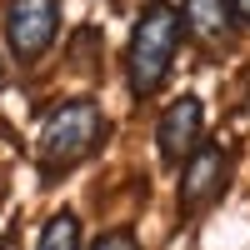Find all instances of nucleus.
<instances>
[{
	"label": "nucleus",
	"instance_id": "obj_1",
	"mask_svg": "<svg viewBox=\"0 0 250 250\" xmlns=\"http://www.w3.org/2000/svg\"><path fill=\"white\" fill-rule=\"evenodd\" d=\"M105 140V110H100L95 95H70L60 100V105L45 115V125H40V180H60L70 175L80 160L95 155V145Z\"/></svg>",
	"mask_w": 250,
	"mask_h": 250
},
{
	"label": "nucleus",
	"instance_id": "obj_2",
	"mask_svg": "<svg viewBox=\"0 0 250 250\" xmlns=\"http://www.w3.org/2000/svg\"><path fill=\"white\" fill-rule=\"evenodd\" d=\"M180 10L155 0V5H145V15L135 20L130 30V45H125V80H130V95L145 100L165 85V75L175 65V50H180Z\"/></svg>",
	"mask_w": 250,
	"mask_h": 250
},
{
	"label": "nucleus",
	"instance_id": "obj_3",
	"mask_svg": "<svg viewBox=\"0 0 250 250\" xmlns=\"http://www.w3.org/2000/svg\"><path fill=\"white\" fill-rule=\"evenodd\" d=\"M60 35V0H5V55L35 65Z\"/></svg>",
	"mask_w": 250,
	"mask_h": 250
},
{
	"label": "nucleus",
	"instance_id": "obj_4",
	"mask_svg": "<svg viewBox=\"0 0 250 250\" xmlns=\"http://www.w3.org/2000/svg\"><path fill=\"white\" fill-rule=\"evenodd\" d=\"M225 185H230V150L215 145V140H200L180 165V210L185 215L210 210L225 195Z\"/></svg>",
	"mask_w": 250,
	"mask_h": 250
},
{
	"label": "nucleus",
	"instance_id": "obj_5",
	"mask_svg": "<svg viewBox=\"0 0 250 250\" xmlns=\"http://www.w3.org/2000/svg\"><path fill=\"white\" fill-rule=\"evenodd\" d=\"M205 135V105L200 95H175L170 105L160 110V125H155V150L165 165H185V155L200 145Z\"/></svg>",
	"mask_w": 250,
	"mask_h": 250
},
{
	"label": "nucleus",
	"instance_id": "obj_6",
	"mask_svg": "<svg viewBox=\"0 0 250 250\" xmlns=\"http://www.w3.org/2000/svg\"><path fill=\"white\" fill-rule=\"evenodd\" d=\"M180 25L190 30L200 45H230L240 15H235L230 0H185L180 5Z\"/></svg>",
	"mask_w": 250,
	"mask_h": 250
},
{
	"label": "nucleus",
	"instance_id": "obj_7",
	"mask_svg": "<svg viewBox=\"0 0 250 250\" xmlns=\"http://www.w3.org/2000/svg\"><path fill=\"white\" fill-rule=\"evenodd\" d=\"M35 250H80V215L75 210H55L35 235Z\"/></svg>",
	"mask_w": 250,
	"mask_h": 250
},
{
	"label": "nucleus",
	"instance_id": "obj_8",
	"mask_svg": "<svg viewBox=\"0 0 250 250\" xmlns=\"http://www.w3.org/2000/svg\"><path fill=\"white\" fill-rule=\"evenodd\" d=\"M90 250H140V240H135V230H105Z\"/></svg>",
	"mask_w": 250,
	"mask_h": 250
},
{
	"label": "nucleus",
	"instance_id": "obj_9",
	"mask_svg": "<svg viewBox=\"0 0 250 250\" xmlns=\"http://www.w3.org/2000/svg\"><path fill=\"white\" fill-rule=\"evenodd\" d=\"M230 5H235V15H240V20H250V0H230Z\"/></svg>",
	"mask_w": 250,
	"mask_h": 250
}]
</instances>
